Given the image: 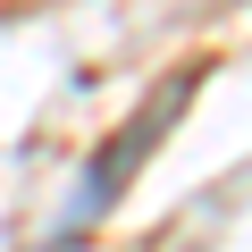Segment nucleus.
I'll list each match as a JSON object with an SVG mask.
<instances>
[{"label": "nucleus", "instance_id": "nucleus-1", "mask_svg": "<svg viewBox=\"0 0 252 252\" xmlns=\"http://www.w3.org/2000/svg\"><path fill=\"white\" fill-rule=\"evenodd\" d=\"M185 93H193V76H177V84H160V93H152V101H143L135 118L118 126V143H109V152H101V160L84 168V185H76V202H67V219H59V235H84V227H93V219H101V210H109V202L126 193V177H135V168L152 160V143H160L168 126H177V109H185Z\"/></svg>", "mask_w": 252, "mask_h": 252}]
</instances>
